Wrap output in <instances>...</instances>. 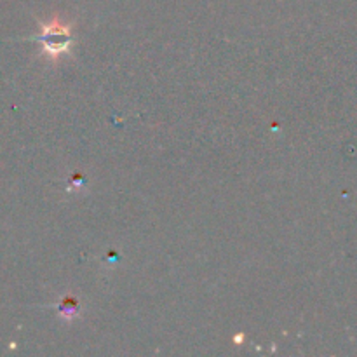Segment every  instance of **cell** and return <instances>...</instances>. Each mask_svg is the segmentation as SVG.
<instances>
[{
    "label": "cell",
    "mask_w": 357,
    "mask_h": 357,
    "mask_svg": "<svg viewBox=\"0 0 357 357\" xmlns=\"http://www.w3.org/2000/svg\"><path fill=\"white\" fill-rule=\"evenodd\" d=\"M37 40L40 42L44 52L51 59H58L61 54H66L73 44L72 28L70 24L63 23L58 17H54L49 23L40 24V33Z\"/></svg>",
    "instance_id": "1"
},
{
    "label": "cell",
    "mask_w": 357,
    "mask_h": 357,
    "mask_svg": "<svg viewBox=\"0 0 357 357\" xmlns=\"http://www.w3.org/2000/svg\"><path fill=\"white\" fill-rule=\"evenodd\" d=\"M79 300L75 298V296H65V298L61 300V303H59V314H61L63 319H72V317H75L77 314H79Z\"/></svg>",
    "instance_id": "2"
}]
</instances>
